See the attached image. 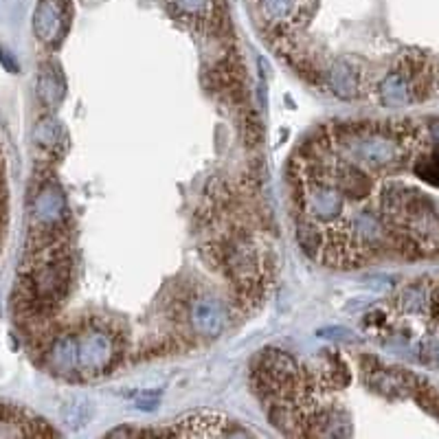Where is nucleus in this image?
I'll return each mask as SVG.
<instances>
[{
	"mask_svg": "<svg viewBox=\"0 0 439 439\" xmlns=\"http://www.w3.org/2000/svg\"><path fill=\"white\" fill-rule=\"evenodd\" d=\"M413 174L429 185L439 187V149H433L431 154H424L413 162Z\"/></svg>",
	"mask_w": 439,
	"mask_h": 439,
	"instance_id": "f257e3e1",
	"label": "nucleus"
},
{
	"mask_svg": "<svg viewBox=\"0 0 439 439\" xmlns=\"http://www.w3.org/2000/svg\"><path fill=\"white\" fill-rule=\"evenodd\" d=\"M297 7V0H263V9L270 18H286Z\"/></svg>",
	"mask_w": 439,
	"mask_h": 439,
	"instance_id": "f03ea898",
	"label": "nucleus"
},
{
	"mask_svg": "<svg viewBox=\"0 0 439 439\" xmlns=\"http://www.w3.org/2000/svg\"><path fill=\"white\" fill-rule=\"evenodd\" d=\"M174 3L178 5L183 14H194V16L205 14V11L211 7V0H174Z\"/></svg>",
	"mask_w": 439,
	"mask_h": 439,
	"instance_id": "7ed1b4c3",
	"label": "nucleus"
}]
</instances>
